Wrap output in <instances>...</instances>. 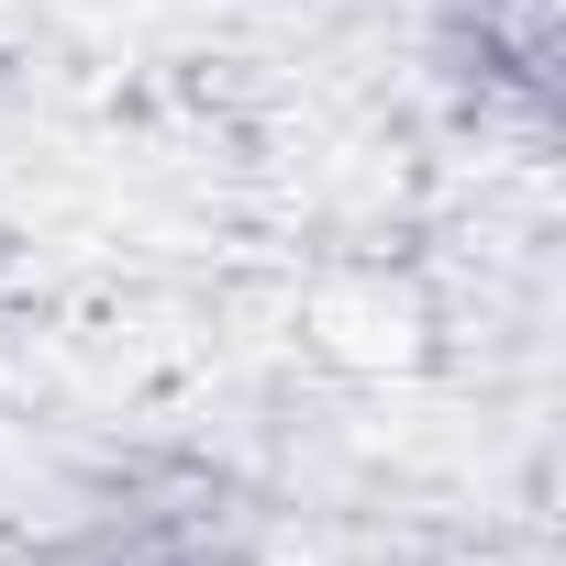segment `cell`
Masks as SVG:
<instances>
[{"label": "cell", "instance_id": "cell-2", "mask_svg": "<svg viewBox=\"0 0 566 566\" xmlns=\"http://www.w3.org/2000/svg\"><path fill=\"white\" fill-rule=\"evenodd\" d=\"M478 67H500L522 101L555 90V0H478Z\"/></svg>", "mask_w": 566, "mask_h": 566}, {"label": "cell", "instance_id": "cell-1", "mask_svg": "<svg viewBox=\"0 0 566 566\" xmlns=\"http://www.w3.org/2000/svg\"><path fill=\"white\" fill-rule=\"evenodd\" d=\"M233 500L211 478H156L134 489V511H112L101 533V566H233Z\"/></svg>", "mask_w": 566, "mask_h": 566}]
</instances>
